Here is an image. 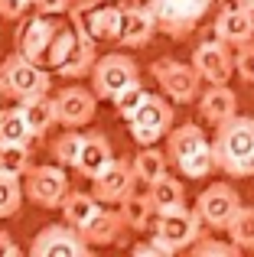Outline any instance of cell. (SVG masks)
Here are the masks:
<instances>
[{"label":"cell","instance_id":"obj_1","mask_svg":"<svg viewBox=\"0 0 254 257\" xmlns=\"http://www.w3.org/2000/svg\"><path fill=\"white\" fill-rule=\"evenodd\" d=\"M212 153H215V166L225 176H254V117H231L218 124V134L212 140Z\"/></svg>","mask_w":254,"mask_h":257},{"label":"cell","instance_id":"obj_2","mask_svg":"<svg viewBox=\"0 0 254 257\" xmlns=\"http://www.w3.org/2000/svg\"><path fill=\"white\" fill-rule=\"evenodd\" d=\"M166 157H170V163L179 166L183 176H189V179H205L212 170H218L215 153H212L202 127H196V124L173 127L166 134Z\"/></svg>","mask_w":254,"mask_h":257},{"label":"cell","instance_id":"obj_3","mask_svg":"<svg viewBox=\"0 0 254 257\" xmlns=\"http://www.w3.org/2000/svg\"><path fill=\"white\" fill-rule=\"evenodd\" d=\"M72 23L78 33L91 39V43H117L121 39V20L124 7H114L108 0H72L69 7Z\"/></svg>","mask_w":254,"mask_h":257},{"label":"cell","instance_id":"obj_4","mask_svg":"<svg viewBox=\"0 0 254 257\" xmlns=\"http://www.w3.org/2000/svg\"><path fill=\"white\" fill-rule=\"evenodd\" d=\"M49 85H52L49 69L33 62V59H26V56H20V52L7 56L4 65H0V88H4V94H10L17 101L33 98V94H46Z\"/></svg>","mask_w":254,"mask_h":257},{"label":"cell","instance_id":"obj_5","mask_svg":"<svg viewBox=\"0 0 254 257\" xmlns=\"http://www.w3.org/2000/svg\"><path fill=\"white\" fill-rule=\"evenodd\" d=\"M147 7H150L153 17H157L160 33H166V36H173V39H186L202 23V17L209 13L212 0H147Z\"/></svg>","mask_w":254,"mask_h":257},{"label":"cell","instance_id":"obj_6","mask_svg":"<svg viewBox=\"0 0 254 257\" xmlns=\"http://www.w3.org/2000/svg\"><path fill=\"white\" fill-rule=\"evenodd\" d=\"M131 85H140V69L131 56L124 52H108L95 62L91 69V91L104 101H114L121 91H127Z\"/></svg>","mask_w":254,"mask_h":257},{"label":"cell","instance_id":"obj_7","mask_svg":"<svg viewBox=\"0 0 254 257\" xmlns=\"http://www.w3.org/2000/svg\"><path fill=\"white\" fill-rule=\"evenodd\" d=\"M127 131H131L134 144L140 147H150L157 144L160 137L173 131V107L170 98H160V94H147L140 101V107L127 117Z\"/></svg>","mask_w":254,"mask_h":257},{"label":"cell","instance_id":"obj_8","mask_svg":"<svg viewBox=\"0 0 254 257\" xmlns=\"http://www.w3.org/2000/svg\"><path fill=\"white\" fill-rule=\"evenodd\" d=\"M153 78L160 82L163 94L176 104H189V101H199V82L202 75L196 72V65H186V62H176V59H157L150 65Z\"/></svg>","mask_w":254,"mask_h":257},{"label":"cell","instance_id":"obj_9","mask_svg":"<svg viewBox=\"0 0 254 257\" xmlns=\"http://www.w3.org/2000/svg\"><path fill=\"white\" fill-rule=\"evenodd\" d=\"M153 234H157V238L176 254V251H183V247L196 244V238L202 234V218H199L196 208H186V205L170 208V212L157 215V228H153Z\"/></svg>","mask_w":254,"mask_h":257},{"label":"cell","instance_id":"obj_10","mask_svg":"<svg viewBox=\"0 0 254 257\" xmlns=\"http://www.w3.org/2000/svg\"><path fill=\"white\" fill-rule=\"evenodd\" d=\"M91 244L85 241V234L78 228L65 225H46L43 231L33 238L30 254L33 257H88Z\"/></svg>","mask_w":254,"mask_h":257},{"label":"cell","instance_id":"obj_11","mask_svg":"<svg viewBox=\"0 0 254 257\" xmlns=\"http://www.w3.org/2000/svg\"><path fill=\"white\" fill-rule=\"evenodd\" d=\"M26 199L39 208H62V199L69 195V176H65L62 163L52 166H33L26 173Z\"/></svg>","mask_w":254,"mask_h":257},{"label":"cell","instance_id":"obj_12","mask_svg":"<svg viewBox=\"0 0 254 257\" xmlns=\"http://www.w3.org/2000/svg\"><path fill=\"white\" fill-rule=\"evenodd\" d=\"M238 208H241V199H238V192L228 182H212L196 199V212L202 218V225H209V228H225L235 218Z\"/></svg>","mask_w":254,"mask_h":257},{"label":"cell","instance_id":"obj_13","mask_svg":"<svg viewBox=\"0 0 254 257\" xmlns=\"http://www.w3.org/2000/svg\"><path fill=\"white\" fill-rule=\"evenodd\" d=\"M59 23H62V20L49 17V13H36L33 20H26V23L20 26V33H17V52L26 56V59H33V62H39V65H46L49 46H52V36H56Z\"/></svg>","mask_w":254,"mask_h":257},{"label":"cell","instance_id":"obj_14","mask_svg":"<svg viewBox=\"0 0 254 257\" xmlns=\"http://www.w3.org/2000/svg\"><path fill=\"white\" fill-rule=\"evenodd\" d=\"M192 65L202 75V82H209V85H228V78L235 75V56L228 52V43H222L218 36L196 46Z\"/></svg>","mask_w":254,"mask_h":257},{"label":"cell","instance_id":"obj_15","mask_svg":"<svg viewBox=\"0 0 254 257\" xmlns=\"http://www.w3.org/2000/svg\"><path fill=\"white\" fill-rule=\"evenodd\" d=\"M134 182H137L134 166L121 163V160H111V163L91 179V192H95V199L101 202V205H114V202H121L134 192Z\"/></svg>","mask_w":254,"mask_h":257},{"label":"cell","instance_id":"obj_16","mask_svg":"<svg viewBox=\"0 0 254 257\" xmlns=\"http://www.w3.org/2000/svg\"><path fill=\"white\" fill-rule=\"evenodd\" d=\"M98 94L88 91L82 85H69L56 94V114H59V124L65 127H85L91 117H95V107H98Z\"/></svg>","mask_w":254,"mask_h":257},{"label":"cell","instance_id":"obj_17","mask_svg":"<svg viewBox=\"0 0 254 257\" xmlns=\"http://www.w3.org/2000/svg\"><path fill=\"white\" fill-rule=\"evenodd\" d=\"M215 36L222 39V43L235 46V49L244 46V43H251L254 39V13L248 7H241V4L225 7V10L218 13V20H215Z\"/></svg>","mask_w":254,"mask_h":257},{"label":"cell","instance_id":"obj_18","mask_svg":"<svg viewBox=\"0 0 254 257\" xmlns=\"http://www.w3.org/2000/svg\"><path fill=\"white\" fill-rule=\"evenodd\" d=\"M157 17H153L150 7H124V20H121V39L117 43L127 49H140L153 39L157 33Z\"/></svg>","mask_w":254,"mask_h":257},{"label":"cell","instance_id":"obj_19","mask_svg":"<svg viewBox=\"0 0 254 257\" xmlns=\"http://www.w3.org/2000/svg\"><path fill=\"white\" fill-rule=\"evenodd\" d=\"M199 114L209 124H225L238 114V94L228 85H209L199 94Z\"/></svg>","mask_w":254,"mask_h":257},{"label":"cell","instance_id":"obj_20","mask_svg":"<svg viewBox=\"0 0 254 257\" xmlns=\"http://www.w3.org/2000/svg\"><path fill=\"white\" fill-rule=\"evenodd\" d=\"M95 62H98V56H95V43H91L85 33H78V36L72 39L69 52L62 56V62H59L52 72H59L62 78H82V75H91Z\"/></svg>","mask_w":254,"mask_h":257},{"label":"cell","instance_id":"obj_21","mask_svg":"<svg viewBox=\"0 0 254 257\" xmlns=\"http://www.w3.org/2000/svg\"><path fill=\"white\" fill-rule=\"evenodd\" d=\"M111 160H114V153H111V140L104 137V134L91 131V134H85V144H82V153H78L75 170L82 173L85 179H95Z\"/></svg>","mask_w":254,"mask_h":257},{"label":"cell","instance_id":"obj_22","mask_svg":"<svg viewBox=\"0 0 254 257\" xmlns=\"http://www.w3.org/2000/svg\"><path fill=\"white\" fill-rule=\"evenodd\" d=\"M20 107H23L26 124L33 127V134H36V137H46V134H49V127L59 120L56 98H49V91H46V94H33V98H23V101H20Z\"/></svg>","mask_w":254,"mask_h":257},{"label":"cell","instance_id":"obj_23","mask_svg":"<svg viewBox=\"0 0 254 257\" xmlns=\"http://www.w3.org/2000/svg\"><path fill=\"white\" fill-rule=\"evenodd\" d=\"M147 199H150V205L160 212H170V208H179L186 202V189L179 179H173L170 173H163L160 179L150 182V192H147Z\"/></svg>","mask_w":254,"mask_h":257},{"label":"cell","instance_id":"obj_24","mask_svg":"<svg viewBox=\"0 0 254 257\" xmlns=\"http://www.w3.org/2000/svg\"><path fill=\"white\" fill-rule=\"evenodd\" d=\"M121 228H124L121 212H111V208L101 205L95 218L82 228V234H85V241H88V244H111V241L117 238V231H121Z\"/></svg>","mask_w":254,"mask_h":257},{"label":"cell","instance_id":"obj_25","mask_svg":"<svg viewBox=\"0 0 254 257\" xmlns=\"http://www.w3.org/2000/svg\"><path fill=\"white\" fill-rule=\"evenodd\" d=\"M98 208H101V202L95 199V192H69V195L62 199V215H65V221H69L72 228H78V231H82V228L98 215Z\"/></svg>","mask_w":254,"mask_h":257},{"label":"cell","instance_id":"obj_26","mask_svg":"<svg viewBox=\"0 0 254 257\" xmlns=\"http://www.w3.org/2000/svg\"><path fill=\"white\" fill-rule=\"evenodd\" d=\"M36 134L26 124L23 107H4L0 111V144H33Z\"/></svg>","mask_w":254,"mask_h":257},{"label":"cell","instance_id":"obj_27","mask_svg":"<svg viewBox=\"0 0 254 257\" xmlns=\"http://www.w3.org/2000/svg\"><path fill=\"white\" fill-rule=\"evenodd\" d=\"M157 215V208L150 205V199L147 195H127V199H121V218L124 225L131 228V231H144L147 225H150V218Z\"/></svg>","mask_w":254,"mask_h":257},{"label":"cell","instance_id":"obj_28","mask_svg":"<svg viewBox=\"0 0 254 257\" xmlns=\"http://www.w3.org/2000/svg\"><path fill=\"white\" fill-rule=\"evenodd\" d=\"M166 163H170V157H166V153H160L157 147L150 144V147H144V150L134 157V173H137L140 182H147V186H150L153 179H160V176L166 173Z\"/></svg>","mask_w":254,"mask_h":257},{"label":"cell","instance_id":"obj_29","mask_svg":"<svg viewBox=\"0 0 254 257\" xmlns=\"http://www.w3.org/2000/svg\"><path fill=\"white\" fill-rule=\"evenodd\" d=\"M33 170V150L30 144H0V173L26 176Z\"/></svg>","mask_w":254,"mask_h":257},{"label":"cell","instance_id":"obj_30","mask_svg":"<svg viewBox=\"0 0 254 257\" xmlns=\"http://www.w3.org/2000/svg\"><path fill=\"white\" fill-rule=\"evenodd\" d=\"M225 231H228V238L235 241L238 247L251 251V247H254V208L241 205V208L235 212V218L225 225Z\"/></svg>","mask_w":254,"mask_h":257},{"label":"cell","instance_id":"obj_31","mask_svg":"<svg viewBox=\"0 0 254 257\" xmlns=\"http://www.w3.org/2000/svg\"><path fill=\"white\" fill-rule=\"evenodd\" d=\"M20 202H23V186H20V176L0 173V218H10L20 212Z\"/></svg>","mask_w":254,"mask_h":257},{"label":"cell","instance_id":"obj_32","mask_svg":"<svg viewBox=\"0 0 254 257\" xmlns=\"http://www.w3.org/2000/svg\"><path fill=\"white\" fill-rule=\"evenodd\" d=\"M82 144H85V134H78V131H69V134H62V137H56V144H52L56 163L72 166V170H75L78 153H82Z\"/></svg>","mask_w":254,"mask_h":257},{"label":"cell","instance_id":"obj_33","mask_svg":"<svg viewBox=\"0 0 254 257\" xmlns=\"http://www.w3.org/2000/svg\"><path fill=\"white\" fill-rule=\"evenodd\" d=\"M147 94H150V91H144V85H131L127 91H121V94L114 98V107H117V114H121V117L127 120V117H131V114L140 107V101H144Z\"/></svg>","mask_w":254,"mask_h":257},{"label":"cell","instance_id":"obj_34","mask_svg":"<svg viewBox=\"0 0 254 257\" xmlns=\"http://www.w3.org/2000/svg\"><path fill=\"white\" fill-rule=\"evenodd\" d=\"M235 72L244 78V82H254V46L251 43L238 46V52H235Z\"/></svg>","mask_w":254,"mask_h":257},{"label":"cell","instance_id":"obj_35","mask_svg":"<svg viewBox=\"0 0 254 257\" xmlns=\"http://www.w3.org/2000/svg\"><path fill=\"white\" fill-rule=\"evenodd\" d=\"M192 251H196L199 257H209V254L235 257L238 254V244H235V241H228V244H222V241H196V244H192Z\"/></svg>","mask_w":254,"mask_h":257},{"label":"cell","instance_id":"obj_36","mask_svg":"<svg viewBox=\"0 0 254 257\" xmlns=\"http://www.w3.org/2000/svg\"><path fill=\"white\" fill-rule=\"evenodd\" d=\"M131 251H134V254H163V257H166V254H173V251H170V247H166V244H163V241H160V238H157V234H153V238H150V241H140V244H134V247H131Z\"/></svg>","mask_w":254,"mask_h":257},{"label":"cell","instance_id":"obj_37","mask_svg":"<svg viewBox=\"0 0 254 257\" xmlns=\"http://www.w3.org/2000/svg\"><path fill=\"white\" fill-rule=\"evenodd\" d=\"M17 254H20V247L13 244L7 234H0V257H17Z\"/></svg>","mask_w":254,"mask_h":257},{"label":"cell","instance_id":"obj_38","mask_svg":"<svg viewBox=\"0 0 254 257\" xmlns=\"http://www.w3.org/2000/svg\"><path fill=\"white\" fill-rule=\"evenodd\" d=\"M238 4H241V7H248V10L254 13V0H238Z\"/></svg>","mask_w":254,"mask_h":257},{"label":"cell","instance_id":"obj_39","mask_svg":"<svg viewBox=\"0 0 254 257\" xmlns=\"http://www.w3.org/2000/svg\"><path fill=\"white\" fill-rule=\"evenodd\" d=\"M0 94H4V88H0Z\"/></svg>","mask_w":254,"mask_h":257}]
</instances>
